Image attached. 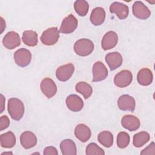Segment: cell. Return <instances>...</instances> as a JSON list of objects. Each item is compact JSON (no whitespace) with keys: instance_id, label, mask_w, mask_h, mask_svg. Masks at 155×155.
Instances as JSON below:
<instances>
[{"instance_id":"7a4b0ae2","label":"cell","mask_w":155,"mask_h":155,"mask_svg":"<svg viewBox=\"0 0 155 155\" xmlns=\"http://www.w3.org/2000/svg\"><path fill=\"white\" fill-rule=\"evenodd\" d=\"M93 42L86 38L78 40L74 44V50L75 53L81 56H87L90 54L94 50Z\"/></svg>"},{"instance_id":"8fae6325","label":"cell","mask_w":155,"mask_h":155,"mask_svg":"<svg viewBox=\"0 0 155 155\" xmlns=\"http://www.w3.org/2000/svg\"><path fill=\"white\" fill-rule=\"evenodd\" d=\"M117 105L119 108L122 111L133 112L135 109L136 102L133 97L128 94H123L119 97Z\"/></svg>"},{"instance_id":"e0dca14e","label":"cell","mask_w":155,"mask_h":155,"mask_svg":"<svg viewBox=\"0 0 155 155\" xmlns=\"http://www.w3.org/2000/svg\"><path fill=\"white\" fill-rule=\"evenodd\" d=\"M21 145L25 149L31 148L37 143V137L36 135L29 131L23 132L20 136Z\"/></svg>"},{"instance_id":"e575fe53","label":"cell","mask_w":155,"mask_h":155,"mask_svg":"<svg viewBox=\"0 0 155 155\" xmlns=\"http://www.w3.org/2000/svg\"><path fill=\"white\" fill-rule=\"evenodd\" d=\"M1 33H2L4 28H5V22L4 21V19L2 17H1Z\"/></svg>"},{"instance_id":"5bb4252c","label":"cell","mask_w":155,"mask_h":155,"mask_svg":"<svg viewBox=\"0 0 155 155\" xmlns=\"http://www.w3.org/2000/svg\"><path fill=\"white\" fill-rule=\"evenodd\" d=\"M110 12L114 13L120 19H124L127 18L129 13L128 6L119 2H113L110 7Z\"/></svg>"},{"instance_id":"ffe728a7","label":"cell","mask_w":155,"mask_h":155,"mask_svg":"<svg viewBox=\"0 0 155 155\" xmlns=\"http://www.w3.org/2000/svg\"><path fill=\"white\" fill-rule=\"evenodd\" d=\"M105 10L100 7L94 8L90 15V19L92 24L97 26L101 25L105 21Z\"/></svg>"},{"instance_id":"5b68a950","label":"cell","mask_w":155,"mask_h":155,"mask_svg":"<svg viewBox=\"0 0 155 155\" xmlns=\"http://www.w3.org/2000/svg\"><path fill=\"white\" fill-rule=\"evenodd\" d=\"M133 74L128 70H124L117 73L114 78V84L119 88H124L128 86L132 82Z\"/></svg>"},{"instance_id":"30bf717a","label":"cell","mask_w":155,"mask_h":155,"mask_svg":"<svg viewBox=\"0 0 155 155\" xmlns=\"http://www.w3.org/2000/svg\"><path fill=\"white\" fill-rule=\"evenodd\" d=\"M132 10L134 16L140 19H147L151 15V12L149 8L141 1L134 2Z\"/></svg>"},{"instance_id":"7c38bea8","label":"cell","mask_w":155,"mask_h":155,"mask_svg":"<svg viewBox=\"0 0 155 155\" xmlns=\"http://www.w3.org/2000/svg\"><path fill=\"white\" fill-rule=\"evenodd\" d=\"M108 76V70L101 61L96 62L93 66V82L104 80Z\"/></svg>"},{"instance_id":"7402d4cb","label":"cell","mask_w":155,"mask_h":155,"mask_svg":"<svg viewBox=\"0 0 155 155\" xmlns=\"http://www.w3.org/2000/svg\"><path fill=\"white\" fill-rule=\"evenodd\" d=\"M60 148L63 155H76L77 149L74 142L71 139H65L60 143Z\"/></svg>"},{"instance_id":"484cf974","label":"cell","mask_w":155,"mask_h":155,"mask_svg":"<svg viewBox=\"0 0 155 155\" xmlns=\"http://www.w3.org/2000/svg\"><path fill=\"white\" fill-rule=\"evenodd\" d=\"M97 140L102 145L109 148L113 143V136L108 131H103L98 134Z\"/></svg>"},{"instance_id":"836d02e7","label":"cell","mask_w":155,"mask_h":155,"mask_svg":"<svg viewBox=\"0 0 155 155\" xmlns=\"http://www.w3.org/2000/svg\"><path fill=\"white\" fill-rule=\"evenodd\" d=\"M1 113H2L4 109V104H5V99L4 96L1 94Z\"/></svg>"},{"instance_id":"3957f363","label":"cell","mask_w":155,"mask_h":155,"mask_svg":"<svg viewBox=\"0 0 155 155\" xmlns=\"http://www.w3.org/2000/svg\"><path fill=\"white\" fill-rule=\"evenodd\" d=\"M59 31L57 27H51L45 30L41 38L42 43L46 45H54L59 40Z\"/></svg>"},{"instance_id":"9a60e30c","label":"cell","mask_w":155,"mask_h":155,"mask_svg":"<svg viewBox=\"0 0 155 155\" xmlns=\"http://www.w3.org/2000/svg\"><path fill=\"white\" fill-rule=\"evenodd\" d=\"M121 124L124 128L130 131H133L139 128L140 122L137 117L128 114L123 116L121 120Z\"/></svg>"},{"instance_id":"f546056e","label":"cell","mask_w":155,"mask_h":155,"mask_svg":"<svg viewBox=\"0 0 155 155\" xmlns=\"http://www.w3.org/2000/svg\"><path fill=\"white\" fill-rule=\"evenodd\" d=\"M85 153L87 155H97L105 154V152L102 148L99 147L96 143L93 142L89 143L86 147Z\"/></svg>"},{"instance_id":"8992f818","label":"cell","mask_w":155,"mask_h":155,"mask_svg":"<svg viewBox=\"0 0 155 155\" xmlns=\"http://www.w3.org/2000/svg\"><path fill=\"white\" fill-rule=\"evenodd\" d=\"M78 24V22L76 17L72 14H70L63 19L59 31L64 34L73 33L76 29Z\"/></svg>"},{"instance_id":"2e32d148","label":"cell","mask_w":155,"mask_h":155,"mask_svg":"<svg viewBox=\"0 0 155 155\" xmlns=\"http://www.w3.org/2000/svg\"><path fill=\"white\" fill-rule=\"evenodd\" d=\"M66 105L69 110L74 112L81 111L84 107L82 99L76 94H70L66 98Z\"/></svg>"},{"instance_id":"44dd1931","label":"cell","mask_w":155,"mask_h":155,"mask_svg":"<svg viewBox=\"0 0 155 155\" xmlns=\"http://www.w3.org/2000/svg\"><path fill=\"white\" fill-rule=\"evenodd\" d=\"M153 78L151 71L147 68H143L139 70L137 75L138 83L143 86L150 85L153 82Z\"/></svg>"},{"instance_id":"4fadbf2b","label":"cell","mask_w":155,"mask_h":155,"mask_svg":"<svg viewBox=\"0 0 155 155\" xmlns=\"http://www.w3.org/2000/svg\"><path fill=\"white\" fill-rule=\"evenodd\" d=\"M118 41V36L116 32L113 31H109L106 33L101 42L102 48L104 50H107L114 48Z\"/></svg>"},{"instance_id":"603a6c76","label":"cell","mask_w":155,"mask_h":155,"mask_svg":"<svg viewBox=\"0 0 155 155\" xmlns=\"http://www.w3.org/2000/svg\"><path fill=\"white\" fill-rule=\"evenodd\" d=\"M1 146L3 148H10L16 144V137L13 132L8 131L0 136Z\"/></svg>"},{"instance_id":"9c48e42d","label":"cell","mask_w":155,"mask_h":155,"mask_svg":"<svg viewBox=\"0 0 155 155\" xmlns=\"http://www.w3.org/2000/svg\"><path fill=\"white\" fill-rule=\"evenodd\" d=\"M74 71V65L71 63L67 64L61 65L57 68L56 71V76L59 81L65 82L71 77Z\"/></svg>"},{"instance_id":"d6986e66","label":"cell","mask_w":155,"mask_h":155,"mask_svg":"<svg viewBox=\"0 0 155 155\" xmlns=\"http://www.w3.org/2000/svg\"><path fill=\"white\" fill-rule=\"evenodd\" d=\"M74 135L80 141L85 142L91 137V132L88 126L83 124H80L75 127Z\"/></svg>"},{"instance_id":"277c9868","label":"cell","mask_w":155,"mask_h":155,"mask_svg":"<svg viewBox=\"0 0 155 155\" xmlns=\"http://www.w3.org/2000/svg\"><path fill=\"white\" fill-rule=\"evenodd\" d=\"M13 57L15 63L18 66L25 67L28 66L31 62V53L28 50L22 48L15 52Z\"/></svg>"},{"instance_id":"52a82bcc","label":"cell","mask_w":155,"mask_h":155,"mask_svg":"<svg viewBox=\"0 0 155 155\" xmlns=\"http://www.w3.org/2000/svg\"><path fill=\"white\" fill-rule=\"evenodd\" d=\"M2 43L6 48L13 50L21 44L20 36L14 31H9L4 36Z\"/></svg>"},{"instance_id":"4dcf8cb0","label":"cell","mask_w":155,"mask_h":155,"mask_svg":"<svg viewBox=\"0 0 155 155\" xmlns=\"http://www.w3.org/2000/svg\"><path fill=\"white\" fill-rule=\"evenodd\" d=\"M140 154H155V144L154 142H152L147 147L144 148L141 152Z\"/></svg>"},{"instance_id":"1f68e13d","label":"cell","mask_w":155,"mask_h":155,"mask_svg":"<svg viewBox=\"0 0 155 155\" xmlns=\"http://www.w3.org/2000/svg\"><path fill=\"white\" fill-rule=\"evenodd\" d=\"M10 125V120L8 117L7 116H2L0 118V130L2 131L3 130L6 129Z\"/></svg>"},{"instance_id":"f1b7e54d","label":"cell","mask_w":155,"mask_h":155,"mask_svg":"<svg viewBox=\"0 0 155 155\" xmlns=\"http://www.w3.org/2000/svg\"><path fill=\"white\" fill-rule=\"evenodd\" d=\"M130 140V136L127 133L120 132L117 136V145L120 148H125L128 145Z\"/></svg>"},{"instance_id":"d4e9b609","label":"cell","mask_w":155,"mask_h":155,"mask_svg":"<svg viewBox=\"0 0 155 155\" xmlns=\"http://www.w3.org/2000/svg\"><path fill=\"white\" fill-rule=\"evenodd\" d=\"M150 139V136L146 131H140L136 133L133 136V143L134 147L139 148L147 143Z\"/></svg>"},{"instance_id":"d6a6232c","label":"cell","mask_w":155,"mask_h":155,"mask_svg":"<svg viewBox=\"0 0 155 155\" xmlns=\"http://www.w3.org/2000/svg\"><path fill=\"white\" fill-rule=\"evenodd\" d=\"M44 154L45 155H49V154H51V155H58V151L56 150V148L54 147H46L44 150Z\"/></svg>"},{"instance_id":"d590c367","label":"cell","mask_w":155,"mask_h":155,"mask_svg":"<svg viewBox=\"0 0 155 155\" xmlns=\"http://www.w3.org/2000/svg\"><path fill=\"white\" fill-rule=\"evenodd\" d=\"M12 154V153H11V152H5V153H2L1 155H2V154Z\"/></svg>"},{"instance_id":"ac0fdd59","label":"cell","mask_w":155,"mask_h":155,"mask_svg":"<svg viewBox=\"0 0 155 155\" xmlns=\"http://www.w3.org/2000/svg\"><path fill=\"white\" fill-rule=\"evenodd\" d=\"M105 61L111 71L119 68L122 64V57L119 52L109 53L105 56Z\"/></svg>"},{"instance_id":"cb8c5ba5","label":"cell","mask_w":155,"mask_h":155,"mask_svg":"<svg viewBox=\"0 0 155 155\" xmlns=\"http://www.w3.org/2000/svg\"><path fill=\"white\" fill-rule=\"evenodd\" d=\"M23 42L29 47H34L38 44V34L33 30H26L22 33Z\"/></svg>"},{"instance_id":"ba28073f","label":"cell","mask_w":155,"mask_h":155,"mask_svg":"<svg viewBox=\"0 0 155 155\" xmlns=\"http://www.w3.org/2000/svg\"><path fill=\"white\" fill-rule=\"evenodd\" d=\"M40 87L42 93L47 98L53 97L57 92V86L55 82L49 78L42 79L41 82Z\"/></svg>"},{"instance_id":"4316f807","label":"cell","mask_w":155,"mask_h":155,"mask_svg":"<svg viewBox=\"0 0 155 155\" xmlns=\"http://www.w3.org/2000/svg\"><path fill=\"white\" fill-rule=\"evenodd\" d=\"M75 88L78 93L82 94L85 99L89 98L93 93V88L91 86L85 82H78L76 85Z\"/></svg>"},{"instance_id":"83f0119b","label":"cell","mask_w":155,"mask_h":155,"mask_svg":"<svg viewBox=\"0 0 155 155\" xmlns=\"http://www.w3.org/2000/svg\"><path fill=\"white\" fill-rule=\"evenodd\" d=\"M74 8L76 13L81 16H85L89 9L88 3L84 0H78L74 3Z\"/></svg>"},{"instance_id":"6da1fadb","label":"cell","mask_w":155,"mask_h":155,"mask_svg":"<svg viewBox=\"0 0 155 155\" xmlns=\"http://www.w3.org/2000/svg\"><path fill=\"white\" fill-rule=\"evenodd\" d=\"M24 105L19 99L12 97L8 101V112L11 117L15 120H19L24 114Z\"/></svg>"}]
</instances>
